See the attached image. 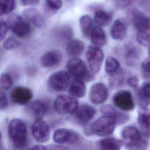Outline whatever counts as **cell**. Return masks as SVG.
<instances>
[{"mask_svg": "<svg viewBox=\"0 0 150 150\" xmlns=\"http://www.w3.org/2000/svg\"><path fill=\"white\" fill-rule=\"evenodd\" d=\"M66 68L67 72L74 80L86 82L94 79V74L90 71L85 62L78 57L70 59L67 63Z\"/></svg>", "mask_w": 150, "mask_h": 150, "instance_id": "6da1fadb", "label": "cell"}, {"mask_svg": "<svg viewBox=\"0 0 150 150\" xmlns=\"http://www.w3.org/2000/svg\"><path fill=\"white\" fill-rule=\"evenodd\" d=\"M8 134L14 146L22 148L27 142V130L25 124L19 119H13L8 127Z\"/></svg>", "mask_w": 150, "mask_h": 150, "instance_id": "7a4b0ae2", "label": "cell"}, {"mask_svg": "<svg viewBox=\"0 0 150 150\" xmlns=\"http://www.w3.org/2000/svg\"><path fill=\"white\" fill-rule=\"evenodd\" d=\"M6 23L8 28L18 38H25L30 33V23L18 14H11L8 17Z\"/></svg>", "mask_w": 150, "mask_h": 150, "instance_id": "3957f363", "label": "cell"}, {"mask_svg": "<svg viewBox=\"0 0 150 150\" xmlns=\"http://www.w3.org/2000/svg\"><path fill=\"white\" fill-rule=\"evenodd\" d=\"M116 124V121L114 117L104 115L94 122L91 125V130L96 135L108 136L113 132Z\"/></svg>", "mask_w": 150, "mask_h": 150, "instance_id": "277c9868", "label": "cell"}, {"mask_svg": "<svg viewBox=\"0 0 150 150\" xmlns=\"http://www.w3.org/2000/svg\"><path fill=\"white\" fill-rule=\"evenodd\" d=\"M79 107L78 101L70 95L58 96L54 101V108L60 114L64 115L74 113Z\"/></svg>", "mask_w": 150, "mask_h": 150, "instance_id": "5b68a950", "label": "cell"}, {"mask_svg": "<svg viewBox=\"0 0 150 150\" xmlns=\"http://www.w3.org/2000/svg\"><path fill=\"white\" fill-rule=\"evenodd\" d=\"M86 58L90 71L93 74L98 73L104 60V53L102 50L99 47L90 46L86 52Z\"/></svg>", "mask_w": 150, "mask_h": 150, "instance_id": "8992f818", "label": "cell"}, {"mask_svg": "<svg viewBox=\"0 0 150 150\" xmlns=\"http://www.w3.org/2000/svg\"><path fill=\"white\" fill-rule=\"evenodd\" d=\"M70 76L67 71L59 70L49 77L47 83L53 90L62 91L65 90L70 84Z\"/></svg>", "mask_w": 150, "mask_h": 150, "instance_id": "52a82bcc", "label": "cell"}, {"mask_svg": "<svg viewBox=\"0 0 150 150\" xmlns=\"http://www.w3.org/2000/svg\"><path fill=\"white\" fill-rule=\"evenodd\" d=\"M113 103L114 105L124 111L132 110L134 108V101L132 95L129 91L121 90L114 95Z\"/></svg>", "mask_w": 150, "mask_h": 150, "instance_id": "ba28073f", "label": "cell"}, {"mask_svg": "<svg viewBox=\"0 0 150 150\" xmlns=\"http://www.w3.org/2000/svg\"><path fill=\"white\" fill-rule=\"evenodd\" d=\"M32 133L34 138L39 142H45L50 137V129L47 124L42 118H38L32 125Z\"/></svg>", "mask_w": 150, "mask_h": 150, "instance_id": "9c48e42d", "label": "cell"}, {"mask_svg": "<svg viewBox=\"0 0 150 150\" xmlns=\"http://www.w3.org/2000/svg\"><path fill=\"white\" fill-rule=\"evenodd\" d=\"M108 96V90L107 86L101 82L94 83L90 88L89 98L90 101L95 104L104 103Z\"/></svg>", "mask_w": 150, "mask_h": 150, "instance_id": "30bf717a", "label": "cell"}, {"mask_svg": "<svg viewBox=\"0 0 150 150\" xmlns=\"http://www.w3.org/2000/svg\"><path fill=\"white\" fill-rule=\"evenodd\" d=\"M12 101L19 105L28 104L33 97L31 90L25 87L16 86L14 87L10 93Z\"/></svg>", "mask_w": 150, "mask_h": 150, "instance_id": "8fae6325", "label": "cell"}, {"mask_svg": "<svg viewBox=\"0 0 150 150\" xmlns=\"http://www.w3.org/2000/svg\"><path fill=\"white\" fill-rule=\"evenodd\" d=\"M140 57L141 52L138 46L131 42H128L125 45L124 60L127 66H135L139 63Z\"/></svg>", "mask_w": 150, "mask_h": 150, "instance_id": "7c38bea8", "label": "cell"}, {"mask_svg": "<svg viewBox=\"0 0 150 150\" xmlns=\"http://www.w3.org/2000/svg\"><path fill=\"white\" fill-rule=\"evenodd\" d=\"M62 57L63 54L60 50L57 49L50 50L41 56L40 63L42 67L49 68L59 63Z\"/></svg>", "mask_w": 150, "mask_h": 150, "instance_id": "4fadbf2b", "label": "cell"}, {"mask_svg": "<svg viewBox=\"0 0 150 150\" xmlns=\"http://www.w3.org/2000/svg\"><path fill=\"white\" fill-rule=\"evenodd\" d=\"M23 16L26 21L37 28H42L45 25L43 16L37 9L33 7H29L24 9Z\"/></svg>", "mask_w": 150, "mask_h": 150, "instance_id": "5bb4252c", "label": "cell"}, {"mask_svg": "<svg viewBox=\"0 0 150 150\" xmlns=\"http://www.w3.org/2000/svg\"><path fill=\"white\" fill-rule=\"evenodd\" d=\"M132 22L137 32H149V18L137 9L132 11Z\"/></svg>", "mask_w": 150, "mask_h": 150, "instance_id": "9a60e30c", "label": "cell"}, {"mask_svg": "<svg viewBox=\"0 0 150 150\" xmlns=\"http://www.w3.org/2000/svg\"><path fill=\"white\" fill-rule=\"evenodd\" d=\"M127 33V25L124 19L118 18L115 20L110 29L111 38L116 40L124 39Z\"/></svg>", "mask_w": 150, "mask_h": 150, "instance_id": "2e32d148", "label": "cell"}, {"mask_svg": "<svg viewBox=\"0 0 150 150\" xmlns=\"http://www.w3.org/2000/svg\"><path fill=\"white\" fill-rule=\"evenodd\" d=\"M54 141L59 144L65 142H76L78 139V135L73 131L66 128H60L56 130L53 134Z\"/></svg>", "mask_w": 150, "mask_h": 150, "instance_id": "e0dca14e", "label": "cell"}, {"mask_svg": "<svg viewBox=\"0 0 150 150\" xmlns=\"http://www.w3.org/2000/svg\"><path fill=\"white\" fill-rule=\"evenodd\" d=\"M91 42L93 46L100 48L107 43V36L101 27L94 25L90 33Z\"/></svg>", "mask_w": 150, "mask_h": 150, "instance_id": "ac0fdd59", "label": "cell"}, {"mask_svg": "<svg viewBox=\"0 0 150 150\" xmlns=\"http://www.w3.org/2000/svg\"><path fill=\"white\" fill-rule=\"evenodd\" d=\"M75 117L81 122H87L94 116L96 110L92 106L88 104H82L79 106L74 112Z\"/></svg>", "mask_w": 150, "mask_h": 150, "instance_id": "d6986e66", "label": "cell"}, {"mask_svg": "<svg viewBox=\"0 0 150 150\" xmlns=\"http://www.w3.org/2000/svg\"><path fill=\"white\" fill-rule=\"evenodd\" d=\"M84 47V43L82 40L78 39H71L67 45V53L72 58L78 57L83 53Z\"/></svg>", "mask_w": 150, "mask_h": 150, "instance_id": "ffe728a7", "label": "cell"}, {"mask_svg": "<svg viewBox=\"0 0 150 150\" xmlns=\"http://www.w3.org/2000/svg\"><path fill=\"white\" fill-rule=\"evenodd\" d=\"M112 19V15L111 12L100 9L95 12L93 20L96 25L102 27L109 25Z\"/></svg>", "mask_w": 150, "mask_h": 150, "instance_id": "44dd1931", "label": "cell"}, {"mask_svg": "<svg viewBox=\"0 0 150 150\" xmlns=\"http://www.w3.org/2000/svg\"><path fill=\"white\" fill-rule=\"evenodd\" d=\"M68 92L70 96L74 98L84 97L86 92L84 82L80 80H74L69 87Z\"/></svg>", "mask_w": 150, "mask_h": 150, "instance_id": "7402d4cb", "label": "cell"}, {"mask_svg": "<svg viewBox=\"0 0 150 150\" xmlns=\"http://www.w3.org/2000/svg\"><path fill=\"white\" fill-rule=\"evenodd\" d=\"M101 112L105 115H109L114 117L116 122L124 123L127 121L128 116L122 112H118L117 110L111 105H105L101 108Z\"/></svg>", "mask_w": 150, "mask_h": 150, "instance_id": "603a6c76", "label": "cell"}, {"mask_svg": "<svg viewBox=\"0 0 150 150\" xmlns=\"http://www.w3.org/2000/svg\"><path fill=\"white\" fill-rule=\"evenodd\" d=\"M138 97L140 104L144 108H146L149 104L150 84L149 81L144 82L138 91Z\"/></svg>", "mask_w": 150, "mask_h": 150, "instance_id": "cb8c5ba5", "label": "cell"}, {"mask_svg": "<svg viewBox=\"0 0 150 150\" xmlns=\"http://www.w3.org/2000/svg\"><path fill=\"white\" fill-rule=\"evenodd\" d=\"M79 25L82 34L85 38H88L93 27V20L89 15H83L79 19Z\"/></svg>", "mask_w": 150, "mask_h": 150, "instance_id": "d4e9b609", "label": "cell"}, {"mask_svg": "<svg viewBox=\"0 0 150 150\" xmlns=\"http://www.w3.org/2000/svg\"><path fill=\"white\" fill-rule=\"evenodd\" d=\"M138 124L141 130L142 133L145 137H149V112L141 111L138 114Z\"/></svg>", "mask_w": 150, "mask_h": 150, "instance_id": "484cf974", "label": "cell"}, {"mask_svg": "<svg viewBox=\"0 0 150 150\" xmlns=\"http://www.w3.org/2000/svg\"><path fill=\"white\" fill-rule=\"evenodd\" d=\"M121 142L113 138H105L100 141V150H120Z\"/></svg>", "mask_w": 150, "mask_h": 150, "instance_id": "4316f807", "label": "cell"}, {"mask_svg": "<svg viewBox=\"0 0 150 150\" xmlns=\"http://www.w3.org/2000/svg\"><path fill=\"white\" fill-rule=\"evenodd\" d=\"M30 112L34 117L38 118H42L46 112V106L40 100H35L29 105Z\"/></svg>", "mask_w": 150, "mask_h": 150, "instance_id": "83f0119b", "label": "cell"}, {"mask_svg": "<svg viewBox=\"0 0 150 150\" xmlns=\"http://www.w3.org/2000/svg\"><path fill=\"white\" fill-rule=\"evenodd\" d=\"M54 35L59 40L70 41L73 33L71 28L68 26H62L57 28L54 30Z\"/></svg>", "mask_w": 150, "mask_h": 150, "instance_id": "f1b7e54d", "label": "cell"}, {"mask_svg": "<svg viewBox=\"0 0 150 150\" xmlns=\"http://www.w3.org/2000/svg\"><path fill=\"white\" fill-rule=\"evenodd\" d=\"M120 64L118 60L112 56H108L105 63V71L107 74H112L119 70Z\"/></svg>", "mask_w": 150, "mask_h": 150, "instance_id": "f546056e", "label": "cell"}, {"mask_svg": "<svg viewBox=\"0 0 150 150\" xmlns=\"http://www.w3.org/2000/svg\"><path fill=\"white\" fill-rule=\"evenodd\" d=\"M13 84V79L11 74L7 73H2L0 76V87L4 90H9Z\"/></svg>", "mask_w": 150, "mask_h": 150, "instance_id": "4dcf8cb0", "label": "cell"}, {"mask_svg": "<svg viewBox=\"0 0 150 150\" xmlns=\"http://www.w3.org/2000/svg\"><path fill=\"white\" fill-rule=\"evenodd\" d=\"M136 39L138 43L144 47L149 45V32H137Z\"/></svg>", "mask_w": 150, "mask_h": 150, "instance_id": "1f68e13d", "label": "cell"}, {"mask_svg": "<svg viewBox=\"0 0 150 150\" xmlns=\"http://www.w3.org/2000/svg\"><path fill=\"white\" fill-rule=\"evenodd\" d=\"M20 42L13 37H9L5 39L2 44L3 47L6 50H12L18 47Z\"/></svg>", "mask_w": 150, "mask_h": 150, "instance_id": "d6a6232c", "label": "cell"}, {"mask_svg": "<svg viewBox=\"0 0 150 150\" xmlns=\"http://www.w3.org/2000/svg\"><path fill=\"white\" fill-rule=\"evenodd\" d=\"M46 6L51 11H58L59 10L63 5L62 0H45Z\"/></svg>", "mask_w": 150, "mask_h": 150, "instance_id": "836d02e7", "label": "cell"}, {"mask_svg": "<svg viewBox=\"0 0 150 150\" xmlns=\"http://www.w3.org/2000/svg\"><path fill=\"white\" fill-rule=\"evenodd\" d=\"M149 59L148 57L145 58L142 62L141 63V67L142 76L144 78L149 79L150 77V71H149Z\"/></svg>", "mask_w": 150, "mask_h": 150, "instance_id": "e575fe53", "label": "cell"}, {"mask_svg": "<svg viewBox=\"0 0 150 150\" xmlns=\"http://www.w3.org/2000/svg\"><path fill=\"white\" fill-rule=\"evenodd\" d=\"M8 99L6 94L3 91H0V110H5L8 107Z\"/></svg>", "mask_w": 150, "mask_h": 150, "instance_id": "d590c367", "label": "cell"}, {"mask_svg": "<svg viewBox=\"0 0 150 150\" xmlns=\"http://www.w3.org/2000/svg\"><path fill=\"white\" fill-rule=\"evenodd\" d=\"M8 26L6 22L0 19V41L4 40L8 32Z\"/></svg>", "mask_w": 150, "mask_h": 150, "instance_id": "8d00e7d4", "label": "cell"}, {"mask_svg": "<svg viewBox=\"0 0 150 150\" xmlns=\"http://www.w3.org/2000/svg\"><path fill=\"white\" fill-rule=\"evenodd\" d=\"M127 83L128 86H129L131 87H137L139 83V80L137 76H132L131 77H129L127 80Z\"/></svg>", "mask_w": 150, "mask_h": 150, "instance_id": "74e56055", "label": "cell"}, {"mask_svg": "<svg viewBox=\"0 0 150 150\" xmlns=\"http://www.w3.org/2000/svg\"><path fill=\"white\" fill-rule=\"evenodd\" d=\"M21 4L25 6H36L39 4V0H19Z\"/></svg>", "mask_w": 150, "mask_h": 150, "instance_id": "f35d334b", "label": "cell"}, {"mask_svg": "<svg viewBox=\"0 0 150 150\" xmlns=\"http://www.w3.org/2000/svg\"><path fill=\"white\" fill-rule=\"evenodd\" d=\"M29 150H47V149L43 145H36L32 146Z\"/></svg>", "mask_w": 150, "mask_h": 150, "instance_id": "ab89813d", "label": "cell"}, {"mask_svg": "<svg viewBox=\"0 0 150 150\" xmlns=\"http://www.w3.org/2000/svg\"><path fill=\"white\" fill-rule=\"evenodd\" d=\"M3 15H5V12L3 2H2V0H0V16Z\"/></svg>", "mask_w": 150, "mask_h": 150, "instance_id": "60d3db41", "label": "cell"}, {"mask_svg": "<svg viewBox=\"0 0 150 150\" xmlns=\"http://www.w3.org/2000/svg\"><path fill=\"white\" fill-rule=\"evenodd\" d=\"M1 137H2V134H1V132H0V140L1 139Z\"/></svg>", "mask_w": 150, "mask_h": 150, "instance_id": "b9f144b4", "label": "cell"}, {"mask_svg": "<svg viewBox=\"0 0 150 150\" xmlns=\"http://www.w3.org/2000/svg\"><path fill=\"white\" fill-rule=\"evenodd\" d=\"M0 150H1V149H0Z\"/></svg>", "mask_w": 150, "mask_h": 150, "instance_id": "7bdbcfd3", "label": "cell"}]
</instances>
